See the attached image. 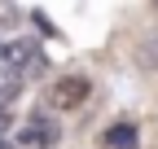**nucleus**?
<instances>
[{
	"instance_id": "obj_1",
	"label": "nucleus",
	"mask_w": 158,
	"mask_h": 149,
	"mask_svg": "<svg viewBox=\"0 0 158 149\" xmlns=\"http://www.w3.org/2000/svg\"><path fill=\"white\" fill-rule=\"evenodd\" d=\"M0 57H5V66L9 70H18V74H40L44 70V53H40V44L35 40H13V44H5L0 48Z\"/></svg>"
},
{
	"instance_id": "obj_2",
	"label": "nucleus",
	"mask_w": 158,
	"mask_h": 149,
	"mask_svg": "<svg viewBox=\"0 0 158 149\" xmlns=\"http://www.w3.org/2000/svg\"><path fill=\"white\" fill-rule=\"evenodd\" d=\"M88 79L84 74H66V79H57L53 88H48V105L53 110H75V105H84L88 101Z\"/></svg>"
},
{
	"instance_id": "obj_3",
	"label": "nucleus",
	"mask_w": 158,
	"mask_h": 149,
	"mask_svg": "<svg viewBox=\"0 0 158 149\" xmlns=\"http://www.w3.org/2000/svg\"><path fill=\"white\" fill-rule=\"evenodd\" d=\"M57 136H62V132H57V127H53L48 119H31V123L22 127V136H18V140H22L27 149H48Z\"/></svg>"
},
{
	"instance_id": "obj_4",
	"label": "nucleus",
	"mask_w": 158,
	"mask_h": 149,
	"mask_svg": "<svg viewBox=\"0 0 158 149\" xmlns=\"http://www.w3.org/2000/svg\"><path fill=\"white\" fill-rule=\"evenodd\" d=\"M22 79H27V74H18V70H9L5 62H0V110H5L18 92H22Z\"/></svg>"
},
{
	"instance_id": "obj_5",
	"label": "nucleus",
	"mask_w": 158,
	"mask_h": 149,
	"mask_svg": "<svg viewBox=\"0 0 158 149\" xmlns=\"http://www.w3.org/2000/svg\"><path fill=\"white\" fill-rule=\"evenodd\" d=\"M106 145L110 149H136V127L132 123H114L110 132H106Z\"/></svg>"
},
{
	"instance_id": "obj_6",
	"label": "nucleus",
	"mask_w": 158,
	"mask_h": 149,
	"mask_svg": "<svg viewBox=\"0 0 158 149\" xmlns=\"http://www.w3.org/2000/svg\"><path fill=\"white\" fill-rule=\"evenodd\" d=\"M141 66L158 70V31H149V35H145V44H141Z\"/></svg>"
},
{
	"instance_id": "obj_7",
	"label": "nucleus",
	"mask_w": 158,
	"mask_h": 149,
	"mask_svg": "<svg viewBox=\"0 0 158 149\" xmlns=\"http://www.w3.org/2000/svg\"><path fill=\"white\" fill-rule=\"evenodd\" d=\"M9 132V110H0V136Z\"/></svg>"
}]
</instances>
